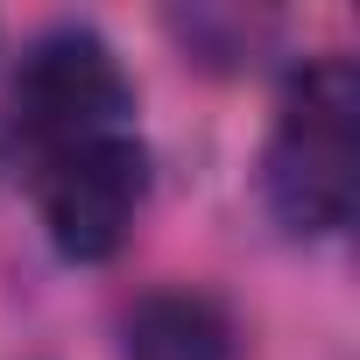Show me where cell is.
Instances as JSON below:
<instances>
[{
    "instance_id": "4",
    "label": "cell",
    "mask_w": 360,
    "mask_h": 360,
    "mask_svg": "<svg viewBox=\"0 0 360 360\" xmlns=\"http://www.w3.org/2000/svg\"><path fill=\"white\" fill-rule=\"evenodd\" d=\"M127 360H233V318L205 290H155L127 311Z\"/></svg>"
},
{
    "instance_id": "2",
    "label": "cell",
    "mask_w": 360,
    "mask_h": 360,
    "mask_svg": "<svg viewBox=\"0 0 360 360\" xmlns=\"http://www.w3.org/2000/svg\"><path fill=\"white\" fill-rule=\"evenodd\" d=\"M134 85L120 71V57L92 36V29H50L22 50L15 78H8V99H0V120H8L15 148L29 162L71 148V141H92V134H113V127H134Z\"/></svg>"
},
{
    "instance_id": "1",
    "label": "cell",
    "mask_w": 360,
    "mask_h": 360,
    "mask_svg": "<svg viewBox=\"0 0 360 360\" xmlns=\"http://www.w3.org/2000/svg\"><path fill=\"white\" fill-rule=\"evenodd\" d=\"M353 191H360V71L346 57H311L276 106V134L262 148V198L283 233L318 240L353 219Z\"/></svg>"
},
{
    "instance_id": "3",
    "label": "cell",
    "mask_w": 360,
    "mask_h": 360,
    "mask_svg": "<svg viewBox=\"0 0 360 360\" xmlns=\"http://www.w3.org/2000/svg\"><path fill=\"white\" fill-rule=\"evenodd\" d=\"M36 169V212H43V233L64 262H106L127 248L134 233V212L148 198V148L134 127H113V134H92V141H71Z\"/></svg>"
}]
</instances>
